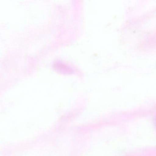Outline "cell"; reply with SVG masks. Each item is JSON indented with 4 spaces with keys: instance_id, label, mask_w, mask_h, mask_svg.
<instances>
[{
    "instance_id": "cell-1",
    "label": "cell",
    "mask_w": 156,
    "mask_h": 156,
    "mask_svg": "<svg viewBox=\"0 0 156 156\" xmlns=\"http://www.w3.org/2000/svg\"><path fill=\"white\" fill-rule=\"evenodd\" d=\"M55 68L58 71L64 73H68L72 72L71 70L69 68L62 63L55 64Z\"/></svg>"
}]
</instances>
